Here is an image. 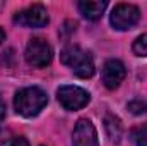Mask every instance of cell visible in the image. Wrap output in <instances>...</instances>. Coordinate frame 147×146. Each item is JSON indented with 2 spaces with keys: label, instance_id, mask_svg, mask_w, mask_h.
Returning a JSON list of instances; mask_svg holds the SVG:
<instances>
[{
  "label": "cell",
  "instance_id": "obj_1",
  "mask_svg": "<svg viewBox=\"0 0 147 146\" xmlns=\"http://www.w3.org/2000/svg\"><path fill=\"white\" fill-rule=\"evenodd\" d=\"M46 103H48L46 93L41 88H36V86L24 88V89L17 91L16 98H14L16 112L19 115H22V117H34V115H38L46 107Z\"/></svg>",
  "mask_w": 147,
  "mask_h": 146
},
{
  "label": "cell",
  "instance_id": "obj_8",
  "mask_svg": "<svg viewBox=\"0 0 147 146\" xmlns=\"http://www.w3.org/2000/svg\"><path fill=\"white\" fill-rule=\"evenodd\" d=\"M127 76V69L125 65L116 60V59H110L105 62L103 65V71H101V77H103V83L108 89H115L120 86V83L125 79Z\"/></svg>",
  "mask_w": 147,
  "mask_h": 146
},
{
  "label": "cell",
  "instance_id": "obj_14",
  "mask_svg": "<svg viewBox=\"0 0 147 146\" xmlns=\"http://www.w3.org/2000/svg\"><path fill=\"white\" fill-rule=\"evenodd\" d=\"M9 146H29V141L26 138H16Z\"/></svg>",
  "mask_w": 147,
  "mask_h": 146
},
{
  "label": "cell",
  "instance_id": "obj_4",
  "mask_svg": "<svg viewBox=\"0 0 147 146\" xmlns=\"http://www.w3.org/2000/svg\"><path fill=\"white\" fill-rule=\"evenodd\" d=\"M57 98H58V103L65 110H80L89 103L91 95L86 89L79 88V86L65 84V86H60L58 88Z\"/></svg>",
  "mask_w": 147,
  "mask_h": 146
},
{
  "label": "cell",
  "instance_id": "obj_10",
  "mask_svg": "<svg viewBox=\"0 0 147 146\" xmlns=\"http://www.w3.org/2000/svg\"><path fill=\"white\" fill-rule=\"evenodd\" d=\"M105 129L108 132L110 141H120V138H121V124H120V120L115 115H110V113L106 115V119H105Z\"/></svg>",
  "mask_w": 147,
  "mask_h": 146
},
{
  "label": "cell",
  "instance_id": "obj_13",
  "mask_svg": "<svg viewBox=\"0 0 147 146\" xmlns=\"http://www.w3.org/2000/svg\"><path fill=\"white\" fill-rule=\"evenodd\" d=\"M128 110L134 113V115H142V113H146L147 112V103L146 102H142V100H132L130 103H128Z\"/></svg>",
  "mask_w": 147,
  "mask_h": 146
},
{
  "label": "cell",
  "instance_id": "obj_12",
  "mask_svg": "<svg viewBox=\"0 0 147 146\" xmlns=\"http://www.w3.org/2000/svg\"><path fill=\"white\" fill-rule=\"evenodd\" d=\"M132 50L139 57H147V35H140V36L135 38Z\"/></svg>",
  "mask_w": 147,
  "mask_h": 146
},
{
  "label": "cell",
  "instance_id": "obj_11",
  "mask_svg": "<svg viewBox=\"0 0 147 146\" xmlns=\"http://www.w3.org/2000/svg\"><path fill=\"white\" fill-rule=\"evenodd\" d=\"M130 136H132V141L135 143V146H147V122L132 129Z\"/></svg>",
  "mask_w": 147,
  "mask_h": 146
},
{
  "label": "cell",
  "instance_id": "obj_16",
  "mask_svg": "<svg viewBox=\"0 0 147 146\" xmlns=\"http://www.w3.org/2000/svg\"><path fill=\"white\" fill-rule=\"evenodd\" d=\"M3 40H5V31H3V29L0 28V43H2Z\"/></svg>",
  "mask_w": 147,
  "mask_h": 146
},
{
  "label": "cell",
  "instance_id": "obj_15",
  "mask_svg": "<svg viewBox=\"0 0 147 146\" xmlns=\"http://www.w3.org/2000/svg\"><path fill=\"white\" fill-rule=\"evenodd\" d=\"M5 119V103L2 102V98H0V122Z\"/></svg>",
  "mask_w": 147,
  "mask_h": 146
},
{
  "label": "cell",
  "instance_id": "obj_5",
  "mask_svg": "<svg viewBox=\"0 0 147 146\" xmlns=\"http://www.w3.org/2000/svg\"><path fill=\"white\" fill-rule=\"evenodd\" d=\"M139 21H140V10H139L137 5H132V3H118L113 9L110 17L111 26L118 31L130 29Z\"/></svg>",
  "mask_w": 147,
  "mask_h": 146
},
{
  "label": "cell",
  "instance_id": "obj_9",
  "mask_svg": "<svg viewBox=\"0 0 147 146\" xmlns=\"http://www.w3.org/2000/svg\"><path fill=\"white\" fill-rule=\"evenodd\" d=\"M77 7H79L80 14L87 21H96V19H99L103 16V12L106 10L108 3L105 0L103 2H99V0H82V2H79Z\"/></svg>",
  "mask_w": 147,
  "mask_h": 146
},
{
  "label": "cell",
  "instance_id": "obj_6",
  "mask_svg": "<svg viewBox=\"0 0 147 146\" xmlns=\"http://www.w3.org/2000/svg\"><path fill=\"white\" fill-rule=\"evenodd\" d=\"M48 21H50L48 12L41 3L29 5L28 9H24L14 16V23L19 26H26V28H43L48 24Z\"/></svg>",
  "mask_w": 147,
  "mask_h": 146
},
{
  "label": "cell",
  "instance_id": "obj_3",
  "mask_svg": "<svg viewBox=\"0 0 147 146\" xmlns=\"http://www.w3.org/2000/svg\"><path fill=\"white\" fill-rule=\"evenodd\" d=\"M26 62L34 67V69H43L46 65H50L51 59H53V50L50 46V43L43 38H31L28 46H26Z\"/></svg>",
  "mask_w": 147,
  "mask_h": 146
},
{
  "label": "cell",
  "instance_id": "obj_2",
  "mask_svg": "<svg viewBox=\"0 0 147 146\" xmlns=\"http://www.w3.org/2000/svg\"><path fill=\"white\" fill-rule=\"evenodd\" d=\"M60 60L65 65H69L77 77L87 79L94 74V62H92L91 53L84 52L77 45H69L67 48H63L60 53Z\"/></svg>",
  "mask_w": 147,
  "mask_h": 146
},
{
  "label": "cell",
  "instance_id": "obj_7",
  "mask_svg": "<svg viewBox=\"0 0 147 146\" xmlns=\"http://www.w3.org/2000/svg\"><path fill=\"white\" fill-rule=\"evenodd\" d=\"M74 146H99L98 132L89 119H79L72 132Z\"/></svg>",
  "mask_w": 147,
  "mask_h": 146
}]
</instances>
